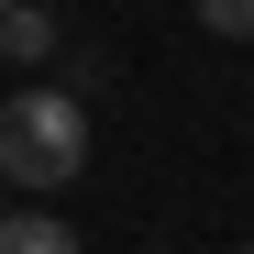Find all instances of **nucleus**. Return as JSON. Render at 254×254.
I'll use <instances>...</instances> for the list:
<instances>
[{
    "label": "nucleus",
    "mask_w": 254,
    "mask_h": 254,
    "mask_svg": "<svg viewBox=\"0 0 254 254\" xmlns=\"http://www.w3.org/2000/svg\"><path fill=\"white\" fill-rule=\"evenodd\" d=\"M89 166V100L77 89H11L0 100V188H66Z\"/></svg>",
    "instance_id": "obj_1"
},
{
    "label": "nucleus",
    "mask_w": 254,
    "mask_h": 254,
    "mask_svg": "<svg viewBox=\"0 0 254 254\" xmlns=\"http://www.w3.org/2000/svg\"><path fill=\"white\" fill-rule=\"evenodd\" d=\"M0 56H11V66H45L56 56V11H45V0H11V11H0Z\"/></svg>",
    "instance_id": "obj_2"
},
{
    "label": "nucleus",
    "mask_w": 254,
    "mask_h": 254,
    "mask_svg": "<svg viewBox=\"0 0 254 254\" xmlns=\"http://www.w3.org/2000/svg\"><path fill=\"white\" fill-rule=\"evenodd\" d=\"M0 254H77V232L56 210H11V221H0Z\"/></svg>",
    "instance_id": "obj_3"
},
{
    "label": "nucleus",
    "mask_w": 254,
    "mask_h": 254,
    "mask_svg": "<svg viewBox=\"0 0 254 254\" xmlns=\"http://www.w3.org/2000/svg\"><path fill=\"white\" fill-rule=\"evenodd\" d=\"M199 33H221V45H254V0H188Z\"/></svg>",
    "instance_id": "obj_4"
},
{
    "label": "nucleus",
    "mask_w": 254,
    "mask_h": 254,
    "mask_svg": "<svg viewBox=\"0 0 254 254\" xmlns=\"http://www.w3.org/2000/svg\"><path fill=\"white\" fill-rule=\"evenodd\" d=\"M0 221H11V199H0Z\"/></svg>",
    "instance_id": "obj_5"
},
{
    "label": "nucleus",
    "mask_w": 254,
    "mask_h": 254,
    "mask_svg": "<svg viewBox=\"0 0 254 254\" xmlns=\"http://www.w3.org/2000/svg\"><path fill=\"white\" fill-rule=\"evenodd\" d=\"M232 254H254V243H232Z\"/></svg>",
    "instance_id": "obj_6"
},
{
    "label": "nucleus",
    "mask_w": 254,
    "mask_h": 254,
    "mask_svg": "<svg viewBox=\"0 0 254 254\" xmlns=\"http://www.w3.org/2000/svg\"><path fill=\"white\" fill-rule=\"evenodd\" d=\"M0 11H11V0H0Z\"/></svg>",
    "instance_id": "obj_7"
}]
</instances>
